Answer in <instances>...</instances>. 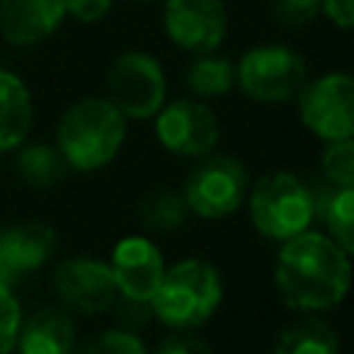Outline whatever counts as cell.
<instances>
[{"instance_id":"2","label":"cell","mask_w":354,"mask_h":354,"mask_svg":"<svg viewBox=\"0 0 354 354\" xmlns=\"http://www.w3.org/2000/svg\"><path fill=\"white\" fill-rule=\"evenodd\" d=\"M127 141V119L102 94H88L64 108L53 144L64 155L69 171L94 174L111 166Z\"/></svg>"},{"instance_id":"28","label":"cell","mask_w":354,"mask_h":354,"mask_svg":"<svg viewBox=\"0 0 354 354\" xmlns=\"http://www.w3.org/2000/svg\"><path fill=\"white\" fill-rule=\"evenodd\" d=\"M113 8V0H64V11L69 19L80 25H94L105 19Z\"/></svg>"},{"instance_id":"5","label":"cell","mask_w":354,"mask_h":354,"mask_svg":"<svg viewBox=\"0 0 354 354\" xmlns=\"http://www.w3.org/2000/svg\"><path fill=\"white\" fill-rule=\"evenodd\" d=\"M249 185L252 177L243 160H238L235 155L210 152L196 158V163L183 180L180 194L191 216L205 221H218L243 207Z\"/></svg>"},{"instance_id":"29","label":"cell","mask_w":354,"mask_h":354,"mask_svg":"<svg viewBox=\"0 0 354 354\" xmlns=\"http://www.w3.org/2000/svg\"><path fill=\"white\" fill-rule=\"evenodd\" d=\"M321 17H326L340 30H354V0H324Z\"/></svg>"},{"instance_id":"16","label":"cell","mask_w":354,"mask_h":354,"mask_svg":"<svg viewBox=\"0 0 354 354\" xmlns=\"http://www.w3.org/2000/svg\"><path fill=\"white\" fill-rule=\"evenodd\" d=\"M33 116L36 108L28 83L11 69H0V155L14 152L30 138Z\"/></svg>"},{"instance_id":"30","label":"cell","mask_w":354,"mask_h":354,"mask_svg":"<svg viewBox=\"0 0 354 354\" xmlns=\"http://www.w3.org/2000/svg\"><path fill=\"white\" fill-rule=\"evenodd\" d=\"M136 3H152V0H136Z\"/></svg>"},{"instance_id":"11","label":"cell","mask_w":354,"mask_h":354,"mask_svg":"<svg viewBox=\"0 0 354 354\" xmlns=\"http://www.w3.org/2000/svg\"><path fill=\"white\" fill-rule=\"evenodd\" d=\"M160 19L166 39L188 55L218 50L230 28L224 0H163Z\"/></svg>"},{"instance_id":"9","label":"cell","mask_w":354,"mask_h":354,"mask_svg":"<svg viewBox=\"0 0 354 354\" xmlns=\"http://www.w3.org/2000/svg\"><path fill=\"white\" fill-rule=\"evenodd\" d=\"M158 144L177 158H202L216 152L221 141V122L216 111L196 97L166 100L163 108L152 116Z\"/></svg>"},{"instance_id":"7","label":"cell","mask_w":354,"mask_h":354,"mask_svg":"<svg viewBox=\"0 0 354 354\" xmlns=\"http://www.w3.org/2000/svg\"><path fill=\"white\" fill-rule=\"evenodd\" d=\"M163 64L147 50L119 53L105 72V97L122 111L127 122L152 119L169 100Z\"/></svg>"},{"instance_id":"22","label":"cell","mask_w":354,"mask_h":354,"mask_svg":"<svg viewBox=\"0 0 354 354\" xmlns=\"http://www.w3.org/2000/svg\"><path fill=\"white\" fill-rule=\"evenodd\" d=\"M318 174L335 188H354V138L326 141L321 149Z\"/></svg>"},{"instance_id":"23","label":"cell","mask_w":354,"mask_h":354,"mask_svg":"<svg viewBox=\"0 0 354 354\" xmlns=\"http://www.w3.org/2000/svg\"><path fill=\"white\" fill-rule=\"evenodd\" d=\"M75 354H149L141 332H130L122 326H108L91 335L88 340H77Z\"/></svg>"},{"instance_id":"3","label":"cell","mask_w":354,"mask_h":354,"mask_svg":"<svg viewBox=\"0 0 354 354\" xmlns=\"http://www.w3.org/2000/svg\"><path fill=\"white\" fill-rule=\"evenodd\" d=\"M224 301L221 271L207 257H183L166 266V274L149 299L152 315L166 329H199Z\"/></svg>"},{"instance_id":"20","label":"cell","mask_w":354,"mask_h":354,"mask_svg":"<svg viewBox=\"0 0 354 354\" xmlns=\"http://www.w3.org/2000/svg\"><path fill=\"white\" fill-rule=\"evenodd\" d=\"M188 205L174 188L152 191L138 207V218L149 232H174L188 221Z\"/></svg>"},{"instance_id":"12","label":"cell","mask_w":354,"mask_h":354,"mask_svg":"<svg viewBox=\"0 0 354 354\" xmlns=\"http://www.w3.org/2000/svg\"><path fill=\"white\" fill-rule=\"evenodd\" d=\"M58 252V232L41 218H19L0 227V279L8 285L39 274Z\"/></svg>"},{"instance_id":"21","label":"cell","mask_w":354,"mask_h":354,"mask_svg":"<svg viewBox=\"0 0 354 354\" xmlns=\"http://www.w3.org/2000/svg\"><path fill=\"white\" fill-rule=\"evenodd\" d=\"M324 232L354 260V188H337L321 216Z\"/></svg>"},{"instance_id":"13","label":"cell","mask_w":354,"mask_h":354,"mask_svg":"<svg viewBox=\"0 0 354 354\" xmlns=\"http://www.w3.org/2000/svg\"><path fill=\"white\" fill-rule=\"evenodd\" d=\"M105 260L111 266L116 293L141 299V301H149L155 296L166 274V266H169L160 246L149 235H141V232L122 235Z\"/></svg>"},{"instance_id":"26","label":"cell","mask_w":354,"mask_h":354,"mask_svg":"<svg viewBox=\"0 0 354 354\" xmlns=\"http://www.w3.org/2000/svg\"><path fill=\"white\" fill-rule=\"evenodd\" d=\"M324 0H271V14L285 28H301L321 17Z\"/></svg>"},{"instance_id":"14","label":"cell","mask_w":354,"mask_h":354,"mask_svg":"<svg viewBox=\"0 0 354 354\" xmlns=\"http://www.w3.org/2000/svg\"><path fill=\"white\" fill-rule=\"evenodd\" d=\"M64 19V0H0V33L14 47L47 41Z\"/></svg>"},{"instance_id":"25","label":"cell","mask_w":354,"mask_h":354,"mask_svg":"<svg viewBox=\"0 0 354 354\" xmlns=\"http://www.w3.org/2000/svg\"><path fill=\"white\" fill-rule=\"evenodd\" d=\"M108 313H113L116 326L130 329V332H141L144 326H149L155 321L152 304L149 301H141V299H130V296H116Z\"/></svg>"},{"instance_id":"10","label":"cell","mask_w":354,"mask_h":354,"mask_svg":"<svg viewBox=\"0 0 354 354\" xmlns=\"http://www.w3.org/2000/svg\"><path fill=\"white\" fill-rule=\"evenodd\" d=\"M50 290L55 304L72 315H102L119 296L108 260L94 254H69L58 260L50 271Z\"/></svg>"},{"instance_id":"27","label":"cell","mask_w":354,"mask_h":354,"mask_svg":"<svg viewBox=\"0 0 354 354\" xmlns=\"http://www.w3.org/2000/svg\"><path fill=\"white\" fill-rule=\"evenodd\" d=\"M149 354H213V348L205 337L194 335V329H171Z\"/></svg>"},{"instance_id":"4","label":"cell","mask_w":354,"mask_h":354,"mask_svg":"<svg viewBox=\"0 0 354 354\" xmlns=\"http://www.w3.org/2000/svg\"><path fill=\"white\" fill-rule=\"evenodd\" d=\"M243 205L254 232L277 243L315 224V207L307 180L288 169H274L257 177L249 185Z\"/></svg>"},{"instance_id":"18","label":"cell","mask_w":354,"mask_h":354,"mask_svg":"<svg viewBox=\"0 0 354 354\" xmlns=\"http://www.w3.org/2000/svg\"><path fill=\"white\" fill-rule=\"evenodd\" d=\"M271 354H340V337L318 313H299L277 332Z\"/></svg>"},{"instance_id":"24","label":"cell","mask_w":354,"mask_h":354,"mask_svg":"<svg viewBox=\"0 0 354 354\" xmlns=\"http://www.w3.org/2000/svg\"><path fill=\"white\" fill-rule=\"evenodd\" d=\"M25 318V307L14 285L0 279V354H14L17 335Z\"/></svg>"},{"instance_id":"1","label":"cell","mask_w":354,"mask_h":354,"mask_svg":"<svg viewBox=\"0 0 354 354\" xmlns=\"http://www.w3.org/2000/svg\"><path fill=\"white\" fill-rule=\"evenodd\" d=\"M271 277L288 310L321 315L346 301L354 285V260L324 230L310 227L279 243Z\"/></svg>"},{"instance_id":"17","label":"cell","mask_w":354,"mask_h":354,"mask_svg":"<svg viewBox=\"0 0 354 354\" xmlns=\"http://www.w3.org/2000/svg\"><path fill=\"white\" fill-rule=\"evenodd\" d=\"M14 171L22 185L36 191H50L72 174L53 141H30V138L14 149Z\"/></svg>"},{"instance_id":"15","label":"cell","mask_w":354,"mask_h":354,"mask_svg":"<svg viewBox=\"0 0 354 354\" xmlns=\"http://www.w3.org/2000/svg\"><path fill=\"white\" fill-rule=\"evenodd\" d=\"M77 315L61 304H44L22 318L14 354H75Z\"/></svg>"},{"instance_id":"8","label":"cell","mask_w":354,"mask_h":354,"mask_svg":"<svg viewBox=\"0 0 354 354\" xmlns=\"http://www.w3.org/2000/svg\"><path fill=\"white\" fill-rule=\"evenodd\" d=\"M296 113L318 141L354 138V72L332 69L307 77L296 94Z\"/></svg>"},{"instance_id":"6","label":"cell","mask_w":354,"mask_h":354,"mask_svg":"<svg viewBox=\"0 0 354 354\" xmlns=\"http://www.w3.org/2000/svg\"><path fill=\"white\" fill-rule=\"evenodd\" d=\"M304 80V58L282 41L254 44L235 61V88L260 105H285L296 100Z\"/></svg>"},{"instance_id":"19","label":"cell","mask_w":354,"mask_h":354,"mask_svg":"<svg viewBox=\"0 0 354 354\" xmlns=\"http://www.w3.org/2000/svg\"><path fill=\"white\" fill-rule=\"evenodd\" d=\"M185 86L196 100H218L235 88V61L213 53H199L185 69Z\"/></svg>"}]
</instances>
